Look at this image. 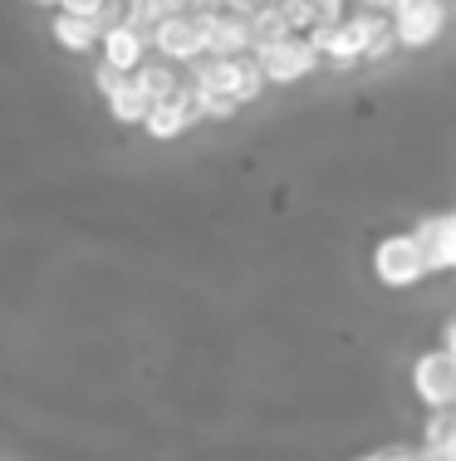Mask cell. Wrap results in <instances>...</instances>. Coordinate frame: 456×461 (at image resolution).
I'll return each mask as SVG.
<instances>
[{"instance_id":"cell-16","label":"cell","mask_w":456,"mask_h":461,"mask_svg":"<svg viewBox=\"0 0 456 461\" xmlns=\"http://www.w3.org/2000/svg\"><path fill=\"white\" fill-rule=\"evenodd\" d=\"M108 5V0H59V10L64 15H94L99 20V10Z\"/></svg>"},{"instance_id":"cell-19","label":"cell","mask_w":456,"mask_h":461,"mask_svg":"<svg viewBox=\"0 0 456 461\" xmlns=\"http://www.w3.org/2000/svg\"><path fill=\"white\" fill-rule=\"evenodd\" d=\"M442 344H447V348H452V354H456V320L447 324V334H442Z\"/></svg>"},{"instance_id":"cell-15","label":"cell","mask_w":456,"mask_h":461,"mask_svg":"<svg viewBox=\"0 0 456 461\" xmlns=\"http://www.w3.org/2000/svg\"><path fill=\"white\" fill-rule=\"evenodd\" d=\"M275 10H280V20H285L290 35H309V30L324 20V10L314 5V0H275Z\"/></svg>"},{"instance_id":"cell-2","label":"cell","mask_w":456,"mask_h":461,"mask_svg":"<svg viewBox=\"0 0 456 461\" xmlns=\"http://www.w3.org/2000/svg\"><path fill=\"white\" fill-rule=\"evenodd\" d=\"M373 276H378V285H388V290H412V285H422L432 276L417 230H393V236L378 240L373 246Z\"/></svg>"},{"instance_id":"cell-17","label":"cell","mask_w":456,"mask_h":461,"mask_svg":"<svg viewBox=\"0 0 456 461\" xmlns=\"http://www.w3.org/2000/svg\"><path fill=\"white\" fill-rule=\"evenodd\" d=\"M353 461H417V452H407V447H383V452H363Z\"/></svg>"},{"instance_id":"cell-21","label":"cell","mask_w":456,"mask_h":461,"mask_svg":"<svg viewBox=\"0 0 456 461\" xmlns=\"http://www.w3.org/2000/svg\"><path fill=\"white\" fill-rule=\"evenodd\" d=\"M452 276H456V270H452Z\"/></svg>"},{"instance_id":"cell-4","label":"cell","mask_w":456,"mask_h":461,"mask_svg":"<svg viewBox=\"0 0 456 461\" xmlns=\"http://www.w3.org/2000/svg\"><path fill=\"white\" fill-rule=\"evenodd\" d=\"M412 393H417V402L427 412L456 408V354L447 344L417 354V364H412Z\"/></svg>"},{"instance_id":"cell-1","label":"cell","mask_w":456,"mask_h":461,"mask_svg":"<svg viewBox=\"0 0 456 461\" xmlns=\"http://www.w3.org/2000/svg\"><path fill=\"white\" fill-rule=\"evenodd\" d=\"M192 89L201 94H221L231 104H251L265 89V74H260L255 54H201L192 64Z\"/></svg>"},{"instance_id":"cell-9","label":"cell","mask_w":456,"mask_h":461,"mask_svg":"<svg viewBox=\"0 0 456 461\" xmlns=\"http://www.w3.org/2000/svg\"><path fill=\"white\" fill-rule=\"evenodd\" d=\"M417 240L422 250H427V266L432 276L437 270H456V212H437V216H422L417 226Z\"/></svg>"},{"instance_id":"cell-7","label":"cell","mask_w":456,"mask_h":461,"mask_svg":"<svg viewBox=\"0 0 456 461\" xmlns=\"http://www.w3.org/2000/svg\"><path fill=\"white\" fill-rule=\"evenodd\" d=\"M197 118H201V113H197V94H192V84H182L177 94L157 98V104L148 108L143 128H148L152 138H177V133H187Z\"/></svg>"},{"instance_id":"cell-22","label":"cell","mask_w":456,"mask_h":461,"mask_svg":"<svg viewBox=\"0 0 456 461\" xmlns=\"http://www.w3.org/2000/svg\"><path fill=\"white\" fill-rule=\"evenodd\" d=\"M417 461H422V456H417Z\"/></svg>"},{"instance_id":"cell-20","label":"cell","mask_w":456,"mask_h":461,"mask_svg":"<svg viewBox=\"0 0 456 461\" xmlns=\"http://www.w3.org/2000/svg\"><path fill=\"white\" fill-rule=\"evenodd\" d=\"M40 5H59V0H40Z\"/></svg>"},{"instance_id":"cell-6","label":"cell","mask_w":456,"mask_h":461,"mask_svg":"<svg viewBox=\"0 0 456 461\" xmlns=\"http://www.w3.org/2000/svg\"><path fill=\"white\" fill-rule=\"evenodd\" d=\"M152 45L167 64H197L206 54V30L197 10H182V15H162V25L152 30Z\"/></svg>"},{"instance_id":"cell-11","label":"cell","mask_w":456,"mask_h":461,"mask_svg":"<svg viewBox=\"0 0 456 461\" xmlns=\"http://www.w3.org/2000/svg\"><path fill=\"white\" fill-rule=\"evenodd\" d=\"M103 98H108V108H113L118 123H143L148 108H152V98H148L143 84H138V74H123V79H118Z\"/></svg>"},{"instance_id":"cell-8","label":"cell","mask_w":456,"mask_h":461,"mask_svg":"<svg viewBox=\"0 0 456 461\" xmlns=\"http://www.w3.org/2000/svg\"><path fill=\"white\" fill-rule=\"evenodd\" d=\"M206 30V54H251V15L236 10H197Z\"/></svg>"},{"instance_id":"cell-18","label":"cell","mask_w":456,"mask_h":461,"mask_svg":"<svg viewBox=\"0 0 456 461\" xmlns=\"http://www.w3.org/2000/svg\"><path fill=\"white\" fill-rule=\"evenodd\" d=\"M314 5L324 10V20H334V15H349V10H353V0H314Z\"/></svg>"},{"instance_id":"cell-5","label":"cell","mask_w":456,"mask_h":461,"mask_svg":"<svg viewBox=\"0 0 456 461\" xmlns=\"http://www.w3.org/2000/svg\"><path fill=\"white\" fill-rule=\"evenodd\" d=\"M255 64L265 74V84H295L304 74L319 69V54L304 35H285V40H270V45H255Z\"/></svg>"},{"instance_id":"cell-3","label":"cell","mask_w":456,"mask_h":461,"mask_svg":"<svg viewBox=\"0 0 456 461\" xmlns=\"http://www.w3.org/2000/svg\"><path fill=\"white\" fill-rule=\"evenodd\" d=\"M398 50H432L452 25V0H398L388 10Z\"/></svg>"},{"instance_id":"cell-13","label":"cell","mask_w":456,"mask_h":461,"mask_svg":"<svg viewBox=\"0 0 456 461\" xmlns=\"http://www.w3.org/2000/svg\"><path fill=\"white\" fill-rule=\"evenodd\" d=\"M54 40H59L64 50H74V54H89L103 40V25L94 15H64L59 10V20H54Z\"/></svg>"},{"instance_id":"cell-14","label":"cell","mask_w":456,"mask_h":461,"mask_svg":"<svg viewBox=\"0 0 456 461\" xmlns=\"http://www.w3.org/2000/svg\"><path fill=\"white\" fill-rule=\"evenodd\" d=\"M138 84L148 89V98L157 104V98H167V94H177L182 89V79H177V69H172L167 59H157V64H138Z\"/></svg>"},{"instance_id":"cell-10","label":"cell","mask_w":456,"mask_h":461,"mask_svg":"<svg viewBox=\"0 0 456 461\" xmlns=\"http://www.w3.org/2000/svg\"><path fill=\"white\" fill-rule=\"evenodd\" d=\"M148 45H152V40L138 35L133 25H113V30H103V64H113V69L133 74L138 64H143Z\"/></svg>"},{"instance_id":"cell-12","label":"cell","mask_w":456,"mask_h":461,"mask_svg":"<svg viewBox=\"0 0 456 461\" xmlns=\"http://www.w3.org/2000/svg\"><path fill=\"white\" fill-rule=\"evenodd\" d=\"M422 456H442L456 461V408L447 412H427V427H422Z\"/></svg>"}]
</instances>
